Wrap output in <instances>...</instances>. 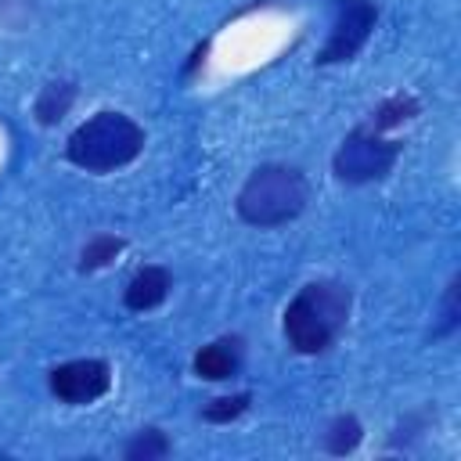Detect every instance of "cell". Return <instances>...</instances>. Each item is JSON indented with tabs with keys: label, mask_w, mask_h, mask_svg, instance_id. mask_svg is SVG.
Wrapping results in <instances>:
<instances>
[{
	"label": "cell",
	"mask_w": 461,
	"mask_h": 461,
	"mask_svg": "<svg viewBox=\"0 0 461 461\" xmlns=\"http://www.w3.org/2000/svg\"><path fill=\"white\" fill-rule=\"evenodd\" d=\"M353 310V292L342 281H310L285 306V339L295 353L317 357L339 342Z\"/></svg>",
	"instance_id": "6da1fadb"
},
{
	"label": "cell",
	"mask_w": 461,
	"mask_h": 461,
	"mask_svg": "<svg viewBox=\"0 0 461 461\" xmlns=\"http://www.w3.org/2000/svg\"><path fill=\"white\" fill-rule=\"evenodd\" d=\"M140 151H144V130L126 112H112V108L94 112L65 140L68 162L86 173H115L130 166Z\"/></svg>",
	"instance_id": "7a4b0ae2"
},
{
	"label": "cell",
	"mask_w": 461,
	"mask_h": 461,
	"mask_svg": "<svg viewBox=\"0 0 461 461\" xmlns=\"http://www.w3.org/2000/svg\"><path fill=\"white\" fill-rule=\"evenodd\" d=\"M234 209L252 227H281L306 209V176L285 162L256 166L241 184Z\"/></svg>",
	"instance_id": "3957f363"
},
{
	"label": "cell",
	"mask_w": 461,
	"mask_h": 461,
	"mask_svg": "<svg viewBox=\"0 0 461 461\" xmlns=\"http://www.w3.org/2000/svg\"><path fill=\"white\" fill-rule=\"evenodd\" d=\"M396 158H400L396 140H385L371 126H357L353 133H346V140L331 155V169L342 184H371V180H382L396 166Z\"/></svg>",
	"instance_id": "277c9868"
},
{
	"label": "cell",
	"mask_w": 461,
	"mask_h": 461,
	"mask_svg": "<svg viewBox=\"0 0 461 461\" xmlns=\"http://www.w3.org/2000/svg\"><path fill=\"white\" fill-rule=\"evenodd\" d=\"M378 22L375 0H335V22L331 36L317 54V65H339L360 54V47L371 40V29Z\"/></svg>",
	"instance_id": "5b68a950"
},
{
	"label": "cell",
	"mask_w": 461,
	"mask_h": 461,
	"mask_svg": "<svg viewBox=\"0 0 461 461\" xmlns=\"http://www.w3.org/2000/svg\"><path fill=\"white\" fill-rule=\"evenodd\" d=\"M47 385H50V393H54L61 403L83 407V403L101 400V396L112 389V367H108V360H101V357L65 360V364H58V367H50Z\"/></svg>",
	"instance_id": "8992f818"
},
{
	"label": "cell",
	"mask_w": 461,
	"mask_h": 461,
	"mask_svg": "<svg viewBox=\"0 0 461 461\" xmlns=\"http://www.w3.org/2000/svg\"><path fill=\"white\" fill-rule=\"evenodd\" d=\"M169 288H173L169 270L158 267V263H148V267H140V270L130 277V285H126V292H122V306L133 310V313H148V310H155V306L166 303Z\"/></svg>",
	"instance_id": "52a82bcc"
},
{
	"label": "cell",
	"mask_w": 461,
	"mask_h": 461,
	"mask_svg": "<svg viewBox=\"0 0 461 461\" xmlns=\"http://www.w3.org/2000/svg\"><path fill=\"white\" fill-rule=\"evenodd\" d=\"M194 375L205 378V382H227L238 375L241 367V339L234 335H223V339H212L209 346H202L191 360Z\"/></svg>",
	"instance_id": "ba28073f"
},
{
	"label": "cell",
	"mask_w": 461,
	"mask_h": 461,
	"mask_svg": "<svg viewBox=\"0 0 461 461\" xmlns=\"http://www.w3.org/2000/svg\"><path fill=\"white\" fill-rule=\"evenodd\" d=\"M72 101H76V83H68V79H54V83H47V86L40 90L36 104H32L36 122H40V126H54V122L72 108Z\"/></svg>",
	"instance_id": "9c48e42d"
},
{
	"label": "cell",
	"mask_w": 461,
	"mask_h": 461,
	"mask_svg": "<svg viewBox=\"0 0 461 461\" xmlns=\"http://www.w3.org/2000/svg\"><path fill=\"white\" fill-rule=\"evenodd\" d=\"M360 439H364L360 418H357V414H339V418L328 425V432H324V450L335 454V457H342V454H353V450L360 447Z\"/></svg>",
	"instance_id": "30bf717a"
},
{
	"label": "cell",
	"mask_w": 461,
	"mask_h": 461,
	"mask_svg": "<svg viewBox=\"0 0 461 461\" xmlns=\"http://www.w3.org/2000/svg\"><path fill=\"white\" fill-rule=\"evenodd\" d=\"M418 112H421L418 97H411V94H393L389 101H382V104L375 108V115H371V130L385 133V130H393V126H400V122L414 119Z\"/></svg>",
	"instance_id": "8fae6325"
},
{
	"label": "cell",
	"mask_w": 461,
	"mask_h": 461,
	"mask_svg": "<svg viewBox=\"0 0 461 461\" xmlns=\"http://www.w3.org/2000/svg\"><path fill=\"white\" fill-rule=\"evenodd\" d=\"M122 249H126L122 238H115V234H94V238L83 245V252H79V270H83V274H94V270L108 267Z\"/></svg>",
	"instance_id": "7c38bea8"
},
{
	"label": "cell",
	"mask_w": 461,
	"mask_h": 461,
	"mask_svg": "<svg viewBox=\"0 0 461 461\" xmlns=\"http://www.w3.org/2000/svg\"><path fill=\"white\" fill-rule=\"evenodd\" d=\"M169 450H173V447H169L166 432L155 429V425H148V429H140V432L126 443L122 457H126V461H158V457H166Z\"/></svg>",
	"instance_id": "4fadbf2b"
},
{
	"label": "cell",
	"mask_w": 461,
	"mask_h": 461,
	"mask_svg": "<svg viewBox=\"0 0 461 461\" xmlns=\"http://www.w3.org/2000/svg\"><path fill=\"white\" fill-rule=\"evenodd\" d=\"M249 403H252V393L216 396V400L202 411V418H205V421H212V425H227V421H234V418H241V414L249 411Z\"/></svg>",
	"instance_id": "5bb4252c"
},
{
	"label": "cell",
	"mask_w": 461,
	"mask_h": 461,
	"mask_svg": "<svg viewBox=\"0 0 461 461\" xmlns=\"http://www.w3.org/2000/svg\"><path fill=\"white\" fill-rule=\"evenodd\" d=\"M454 299H457V277L450 281V288H447V303H443V328H439V335L443 331H450L454 324H457V306H454Z\"/></svg>",
	"instance_id": "9a60e30c"
}]
</instances>
